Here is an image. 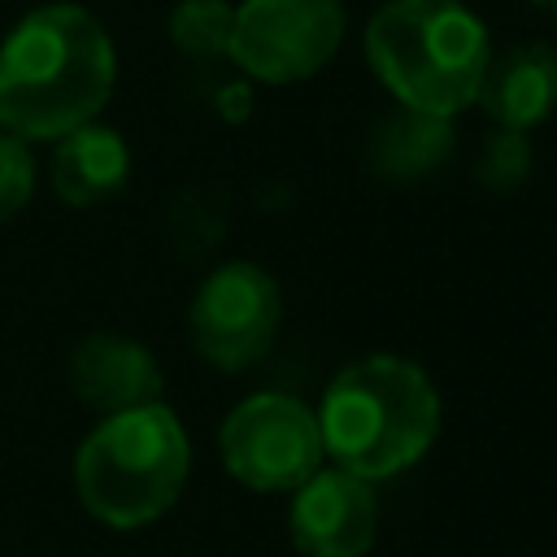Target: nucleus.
<instances>
[{
	"label": "nucleus",
	"mask_w": 557,
	"mask_h": 557,
	"mask_svg": "<svg viewBox=\"0 0 557 557\" xmlns=\"http://www.w3.org/2000/svg\"><path fill=\"white\" fill-rule=\"evenodd\" d=\"M235 26V4L226 0H183L170 13V39L187 57H226Z\"/></svg>",
	"instance_id": "ddd939ff"
},
{
	"label": "nucleus",
	"mask_w": 557,
	"mask_h": 557,
	"mask_svg": "<svg viewBox=\"0 0 557 557\" xmlns=\"http://www.w3.org/2000/svg\"><path fill=\"white\" fill-rule=\"evenodd\" d=\"M113 39L83 4H39L0 44V126L17 139H61L109 104Z\"/></svg>",
	"instance_id": "f257e3e1"
},
{
	"label": "nucleus",
	"mask_w": 557,
	"mask_h": 557,
	"mask_svg": "<svg viewBox=\"0 0 557 557\" xmlns=\"http://www.w3.org/2000/svg\"><path fill=\"white\" fill-rule=\"evenodd\" d=\"M531 4H544V9H557V0H531Z\"/></svg>",
	"instance_id": "dca6fc26"
},
{
	"label": "nucleus",
	"mask_w": 557,
	"mask_h": 557,
	"mask_svg": "<svg viewBox=\"0 0 557 557\" xmlns=\"http://www.w3.org/2000/svg\"><path fill=\"white\" fill-rule=\"evenodd\" d=\"M453 148H457V135H453L448 117L400 104V113H392L374 126L366 157L383 178L413 183V178L435 174L453 157Z\"/></svg>",
	"instance_id": "f8f14e48"
},
{
	"label": "nucleus",
	"mask_w": 557,
	"mask_h": 557,
	"mask_svg": "<svg viewBox=\"0 0 557 557\" xmlns=\"http://www.w3.org/2000/svg\"><path fill=\"white\" fill-rule=\"evenodd\" d=\"M191 444L170 405L104 413L74 453V492L91 518L131 531L157 522L187 483Z\"/></svg>",
	"instance_id": "20e7f679"
},
{
	"label": "nucleus",
	"mask_w": 557,
	"mask_h": 557,
	"mask_svg": "<svg viewBox=\"0 0 557 557\" xmlns=\"http://www.w3.org/2000/svg\"><path fill=\"white\" fill-rule=\"evenodd\" d=\"M283 296L270 270L257 261H226L218 265L191 300L187 326L196 352L218 370H244L261 361L278 335Z\"/></svg>",
	"instance_id": "0eeeda50"
},
{
	"label": "nucleus",
	"mask_w": 557,
	"mask_h": 557,
	"mask_svg": "<svg viewBox=\"0 0 557 557\" xmlns=\"http://www.w3.org/2000/svg\"><path fill=\"white\" fill-rule=\"evenodd\" d=\"M70 387L87 409L122 413V409L161 400L165 379H161L157 357L144 344H135L126 335L96 331L70 352Z\"/></svg>",
	"instance_id": "1a4fd4ad"
},
{
	"label": "nucleus",
	"mask_w": 557,
	"mask_h": 557,
	"mask_svg": "<svg viewBox=\"0 0 557 557\" xmlns=\"http://www.w3.org/2000/svg\"><path fill=\"white\" fill-rule=\"evenodd\" d=\"M218 453L226 474L252 492H296L326 457L318 413L283 392L239 400L218 431Z\"/></svg>",
	"instance_id": "39448f33"
},
{
	"label": "nucleus",
	"mask_w": 557,
	"mask_h": 557,
	"mask_svg": "<svg viewBox=\"0 0 557 557\" xmlns=\"http://www.w3.org/2000/svg\"><path fill=\"white\" fill-rule=\"evenodd\" d=\"M131 178V148L113 126L100 122H83L70 135L57 139L52 152V191L74 205H100L109 196H117Z\"/></svg>",
	"instance_id": "9b49d317"
},
{
	"label": "nucleus",
	"mask_w": 557,
	"mask_h": 557,
	"mask_svg": "<svg viewBox=\"0 0 557 557\" xmlns=\"http://www.w3.org/2000/svg\"><path fill=\"white\" fill-rule=\"evenodd\" d=\"M326 457L374 483L409 470L440 435V396L418 361L374 352L344 366L318 405Z\"/></svg>",
	"instance_id": "f03ea898"
},
{
	"label": "nucleus",
	"mask_w": 557,
	"mask_h": 557,
	"mask_svg": "<svg viewBox=\"0 0 557 557\" xmlns=\"http://www.w3.org/2000/svg\"><path fill=\"white\" fill-rule=\"evenodd\" d=\"M496 126L535 131L557 113V52L548 44H522L487 61L479 100Z\"/></svg>",
	"instance_id": "9d476101"
},
{
	"label": "nucleus",
	"mask_w": 557,
	"mask_h": 557,
	"mask_svg": "<svg viewBox=\"0 0 557 557\" xmlns=\"http://www.w3.org/2000/svg\"><path fill=\"white\" fill-rule=\"evenodd\" d=\"M553 13H557V9H553Z\"/></svg>",
	"instance_id": "f3484780"
},
{
	"label": "nucleus",
	"mask_w": 557,
	"mask_h": 557,
	"mask_svg": "<svg viewBox=\"0 0 557 557\" xmlns=\"http://www.w3.org/2000/svg\"><path fill=\"white\" fill-rule=\"evenodd\" d=\"M344 39L339 0H244L235 4L226 57L257 83H300L318 74Z\"/></svg>",
	"instance_id": "423d86ee"
},
{
	"label": "nucleus",
	"mask_w": 557,
	"mask_h": 557,
	"mask_svg": "<svg viewBox=\"0 0 557 557\" xmlns=\"http://www.w3.org/2000/svg\"><path fill=\"white\" fill-rule=\"evenodd\" d=\"M487 30L461 0H387L366 26V57L379 83L422 113L453 117L479 100Z\"/></svg>",
	"instance_id": "7ed1b4c3"
},
{
	"label": "nucleus",
	"mask_w": 557,
	"mask_h": 557,
	"mask_svg": "<svg viewBox=\"0 0 557 557\" xmlns=\"http://www.w3.org/2000/svg\"><path fill=\"white\" fill-rule=\"evenodd\" d=\"M531 174V139L527 131H509V126H496L492 139L479 148V161H474V178L492 191H513L522 187Z\"/></svg>",
	"instance_id": "4468645a"
},
{
	"label": "nucleus",
	"mask_w": 557,
	"mask_h": 557,
	"mask_svg": "<svg viewBox=\"0 0 557 557\" xmlns=\"http://www.w3.org/2000/svg\"><path fill=\"white\" fill-rule=\"evenodd\" d=\"M287 531L300 557H366L379 535L374 487L348 470H313L292 500Z\"/></svg>",
	"instance_id": "6e6552de"
},
{
	"label": "nucleus",
	"mask_w": 557,
	"mask_h": 557,
	"mask_svg": "<svg viewBox=\"0 0 557 557\" xmlns=\"http://www.w3.org/2000/svg\"><path fill=\"white\" fill-rule=\"evenodd\" d=\"M35 196V157L26 148V139L17 135H0V226L9 218H17Z\"/></svg>",
	"instance_id": "2eb2a0df"
}]
</instances>
